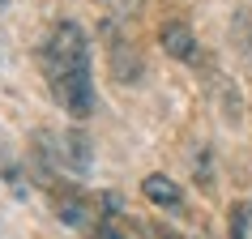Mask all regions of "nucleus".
Masks as SVG:
<instances>
[{
    "label": "nucleus",
    "instance_id": "1",
    "mask_svg": "<svg viewBox=\"0 0 252 239\" xmlns=\"http://www.w3.org/2000/svg\"><path fill=\"white\" fill-rule=\"evenodd\" d=\"M43 77L52 86V98L73 120L94 111V77H90V39L77 22H56L43 43Z\"/></svg>",
    "mask_w": 252,
    "mask_h": 239
},
{
    "label": "nucleus",
    "instance_id": "4",
    "mask_svg": "<svg viewBox=\"0 0 252 239\" xmlns=\"http://www.w3.org/2000/svg\"><path fill=\"white\" fill-rule=\"evenodd\" d=\"M141 192H146V201H154L158 209H180V205H184L180 184H175V179H167V175H158V171L141 179Z\"/></svg>",
    "mask_w": 252,
    "mask_h": 239
},
{
    "label": "nucleus",
    "instance_id": "7",
    "mask_svg": "<svg viewBox=\"0 0 252 239\" xmlns=\"http://www.w3.org/2000/svg\"><path fill=\"white\" fill-rule=\"evenodd\" d=\"M226 218H231L226 222L231 226V239H252V201H235Z\"/></svg>",
    "mask_w": 252,
    "mask_h": 239
},
{
    "label": "nucleus",
    "instance_id": "6",
    "mask_svg": "<svg viewBox=\"0 0 252 239\" xmlns=\"http://www.w3.org/2000/svg\"><path fill=\"white\" fill-rule=\"evenodd\" d=\"M56 213H60V222H68V226H90L94 222L90 201L77 197V192H64V201H56Z\"/></svg>",
    "mask_w": 252,
    "mask_h": 239
},
{
    "label": "nucleus",
    "instance_id": "2",
    "mask_svg": "<svg viewBox=\"0 0 252 239\" xmlns=\"http://www.w3.org/2000/svg\"><path fill=\"white\" fill-rule=\"evenodd\" d=\"M158 43H162V52L171 56V60H180V64H197L201 60V47H197V39H192V30L184 22H162Z\"/></svg>",
    "mask_w": 252,
    "mask_h": 239
},
{
    "label": "nucleus",
    "instance_id": "5",
    "mask_svg": "<svg viewBox=\"0 0 252 239\" xmlns=\"http://www.w3.org/2000/svg\"><path fill=\"white\" fill-rule=\"evenodd\" d=\"M111 77H116V81H124V86L141 81V56H137L124 39H116V43H111Z\"/></svg>",
    "mask_w": 252,
    "mask_h": 239
},
{
    "label": "nucleus",
    "instance_id": "9",
    "mask_svg": "<svg viewBox=\"0 0 252 239\" xmlns=\"http://www.w3.org/2000/svg\"><path fill=\"white\" fill-rule=\"evenodd\" d=\"M103 4H107L116 17H133L137 9H141V0H103Z\"/></svg>",
    "mask_w": 252,
    "mask_h": 239
},
{
    "label": "nucleus",
    "instance_id": "8",
    "mask_svg": "<svg viewBox=\"0 0 252 239\" xmlns=\"http://www.w3.org/2000/svg\"><path fill=\"white\" fill-rule=\"evenodd\" d=\"M244 30H248V47H252V9H239V13H235L231 34H235V39H244Z\"/></svg>",
    "mask_w": 252,
    "mask_h": 239
},
{
    "label": "nucleus",
    "instance_id": "3",
    "mask_svg": "<svg viewBox=\"0 0 252 239\" xmlns=\"http://www.w3.org/2000/svg\"><path fill=\"white\" fill-rule=\"evenodd\" d=\"M60 167H68V171H77V175H86L90 171V137L81 133V128H68L64 137H60Z\"/></svg>",
    "mask_w": 252,
    "mask_h": 239
}]
</instances>
